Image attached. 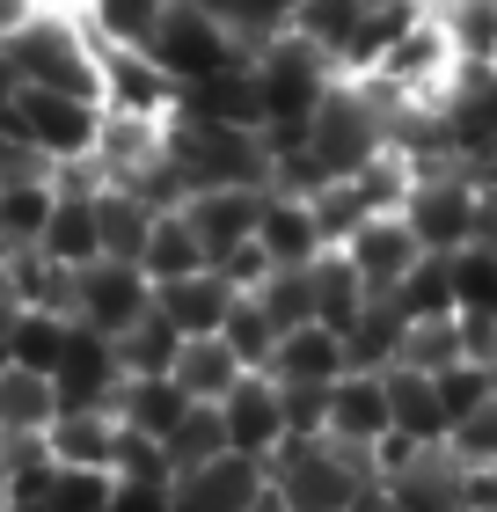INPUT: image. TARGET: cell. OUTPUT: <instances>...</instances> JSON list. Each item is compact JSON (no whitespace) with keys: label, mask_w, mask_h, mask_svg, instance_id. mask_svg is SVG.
Returning <instances> with one entry per match:
<instances>
[{"label":"cell","mask_w":497,"mask_h":512,"mask_svg":"<svg viewBox=\"0 0 497 512\" xmlns=\"http://www.w3.org/2000/svg\"><path fill=\"white\" fill-rule=\"evenodd\" d=\"M0 52H8V66H15V88H59V96L103 103V44L81 22L74 0L37 8L8 44H0Z\"/></svg>","instance_id":"6da1fadb"},{"label":"cell","mask_w":497,"mask_h":512,"mask_svg":"<svg viewBox=\"0 0 497 512\" xmlns=\"http://www.w3.org/2000/svg\"><path fill=\"white\" fill-rule=\"evenodd\" d=\"M249 81H256V110H264V147H300L307 139V118H315V103L329 96V81H337V66H329L307 37H271L249 52Z\"/></svg>","instance_id":"7a4b0ae2"},{"label":"cell","mask_w":497,"mask_h":512,"mask_svg":"<svg viewBox=\"0 0 497 512\" xmlns=\"http://www.w3.org/2000/svg\"><path fill=\"white\" fill-rule=\"evenodd\" d=\"M395 103L381 96L373 81H329V96L315 103V118H307V161H315V176H351V169H366L373 154H388L395 139Z\"/></svg>","instance_id":"3957f363"},{"label":"cell","mask_w":497,"mask_h":512,"mask_svg":"<svg viewBox=\"0 0 497 512\" xmlns=\"http://www.w3.org/2000/svg\"><path fill=\"white\" fill-rule=\"evenodd\" d=\"M271 491L286 512H351L373 491V454L366 447H344V439H286L271 454Z\"/></svg>","instance_id":"277c9868"},{"label":"cell","mask_w":497,"mask_h":512,"mask_svg":"<svg viewBox=\"0 0 497 512\" xmlns=\"http://www.w3.org/2000/svg\"><path fill=\"white\" fill-rule=\"evenodd\" d=\"M169 161L191 191H220V183H264L271 191V147L249 125H198V118H169Z\"/></svg>","instance_id":"5b68a950"},{"label":"cell","mask_w":497,"mask_h":512,"mask_svg":"<svg viewBox=\"0 0 497 512\" xmlns=\"http://www.w3.org/2000/svg\"><path fill=\"white\" fill-rule=\"evenodd\" d=\"M0 125L15 139H30V147L52 161V169H81L88 154H96V132H103V103H81V96H59V88H15L8 110H0Z\"/></svg>","instance_id":"8992f818"},{"label":"cell","mask_w":497,"mask_h":512,"mask_svg":"<svg viewBox=\"0 0 497 512\" xmlns=\"http://www.w3.org/2000/svg\"><path fill=\"white\" fill-rule=\"evenodd\" d=\"M476 213H483V183L468 176V161H424L410 183V205L402 220L417 227L424 256H454L476 242Z\"/></svg>","instance_id":"52a82bcc"},{"label":"cell","mask_w":497,"mask_h":512,"mask_svg":"<svg viewBox=\"0 0 497 512\" xmlns=\"http://www.w3.org/2000/svg\"><path fill=\"white\" fill-rule=\"evenodd\" d=\"M147 52L169 66V81H205V74H227V66H242L249 59V44L227 30L212 8H198V0H169L154 22V37H147Z\"/></svg>","instance_id":"ba28073f"},{"label":"cell","mask_w":497,"mask_h":512,"mask_svg":"<svg viewBox=\"0 0 497 512\" xmlns=\"http://www.w3.org/2000/svg\"><path fill=\"white\" fill-rule=\"evenodd\" d=\"M147 308H154V278L139 264H125V256H96V264L74 271V322L81 330H96V337L117 344Z\"/></svg>","instance_id":"9c48e42d"},{"label":"cell","mask_w":497,"mask_h":512,"mask_svg":"<svg viewBox=\"0 0 497 512\" xmlns=\"http://www.w3.org/2000/svg\"><path fill=\"white\" fill-rule=\"evenodd\" d=\"M169 491H176V512H256V498L271 491V461L227 447V454L198 461V469H183Z\"/></svg>","instance_id":"30bf717a"},{"label":"cell","mask_w":497,"mask_h":512,"mask_svg":"<svg viewBox=\"0 0 497 512\" xmlns=\"http://www.w3.org/2000/svg\"><path fill=\"white\" fill-rule=\"evenodd\" d=\"M337 249L351 256V271L366 278V293H373V300L395 293L402 278H410V271L424 264V242H417V227L402 220V213H373L366 227H351V235H344Z\"/></svg>","instance_id":"8fae6325"},{"label":"cell","mask_w":497,"mask_h":512,"mask_svg":"<svg viewBox=\"0 0 497 512\" xmlns=\"http://www.w3.org/2000/svg\"><path fill=\"white\" fill-rule=\"evenodd\" d=\"M37 249L52 256V264H66V271H81V264H96V256H103L96 176H88V161H81V169H59V205H52V220H44Z\"/></svg>","instance_id":"7c38bea8"},{"label":"cell","mask_w":497,"mask_h":512,"mask_svg":"<svg viewBox=\"0 0 497 512\" xmlns=\"http://www.w3.org/2000/svg\"><path fill=\"white\" fill-rule=\"evenodd\" d=\"M198 242H205V264H227L234 249L256 242V220H264V183H220V191H191L183 198Z\"/></svg>","instance_id":"4fadbf2b"},{"label":"cell","mask_w":497,"mask_h":512,"mask_svg":"<svg viewBox=\"0 0 497 512\" xmlns=\"http://www.w3.org/2000/svg\"><path fill=\"white\" fill-rule=\"evenodd\" d=\"M103 110H132V118H176V81L169 66L139 44H103Z\"/></svg>","instance_id":"5bb4252c"},{"label":"cell","mask_w":497,"mask_h":512,"mask_svg":"<svg viewBox=\"0 0 497 512\" xmlns=\"http://www.w3.org/2000/svg\"><path fill=\"white\" fill-rule=\"evenodd\" d=\"M220 425H227V447L234 454H256L271 461L278 447H286V388H278L271 374H242V388L220 403Z\"/></svg>","instance_id":"9a60e30c"},{"label":"cell","mask_w":497,"mask_h":512,"mask_svg":"<svg viewBox=\"0 0 497 512\" xmlns=\"http://www.w3.org/2000/svg\"><path fill=\"white\" fill-rule=\"evenodd\" d=\"M322 432L329 439H344V447H381V439L395 432V417H388V381L381 374H337L329 381V403H322Z\"/></svg>","instance_id":"2e32d148"},{"label":"cell","mask_w":497,"mask_h":512,"mask_svg":"<svg viewBox=\"0 0 497 512\" xmlns=\"http://www.w3.org/2000/svg\"><path fill=\"white\" fill-rule=\"evenodd\" d=\"M59 410H88V403H110L117 410V388H125V359H117V344L96 337V330H81L74 322V337H66V359H59Z\"/></svg>","instance_id":"e0dca14e"},{"label":"cell","mask_w":497,"mask_h":512,"mask_svg":"<svg viewBox=\"0 0 497 512\" xmlns=\"http://www.w3.org/2000/svg\"><path fill=\"white\" fill-rule=\"evenodd\" d=\"M264 374L278 388H329L337 374H351V359H344V337L329 330V322H300V330H286L271 344Z\"/></svg>","instance_id":"ac0fdd59"},{"label":"cell","mask_w":497,"mask_h":512,"mask_svg":"<svg viewBox=\"0 0 497 512\" xmlns=\"http://www.w3.org/2000/svg\"><path fill=\"white\" fill-rule=\"evenodd\" d=\"M256 249H264V264H271V271H300V264H315V256L329 249V242H322V227H315V205L293 198V191H264Z\"/></svg>","instance_id":"d6986e66"},{"label":"cell","mask_w":497,"mask_h":512,"mask_svg":"<svg viewBox=\"0 0 497 512\" xmlns=\"http://www.w3.org/2000/svg\"><path fill=\"white\" fill-rule=\"evenodd\" d=\"M242 300V286H234L227 271H191V278H169V286H154V308L176 322L183 337H220V322H227V308Z\"/></svg>","instance_id":"ffe728a7"},{"label":"cell","mask_w":497,"mask_h":512,"mask_svg":"<svg viewBox=\"0 0 497 512\" xmlns=\"http://www.w3.org/2000/svg\"><path fill=\"white\" fill-rule=\"evenodd\" d=\"M176 118H198V125H249V132H264V110H256L249 59H242V66H227V74L183 81V88H176Z\"/></svg>","instance_id":"44dd1931"},{"label":"cell","mask_w":497,"mask_h":512,"mask_svg":"<svg viewBox=\"0 0 497 512\" xmlns=\"http://www.w3.org/2000/svg\"><path fill=\"white\" fill-rule=\"evenodd\" d=\"M117 439H125V417L110 403H88V410H59L44 447H52V461H74V469H110Z\"/></svg>","instance_id":"7402d4cb"},{"label":"cell","mask_w":497,"mask_h":512,"mask_svg":"<svg viewBox=\"0 0 497 512\" xmlns=\"http://www.w3.org/2000/svg\"><path fill=\"white\" fill-rule=\"evenodd\" d=\"M66 337H74V315H59V308H15V315H8V330H0V366L59 374Z\"/></svg>","instance_id":"603a6c76"},{"label":"cell","mask_w":497,"mask_h":512,"mask_svg":"<svg viewBox=\"0 0 497 512\" xmlns=\"http://www.w3.org/2000/svg\"><path fill=\"white\" fill-rule=\"evenodd\" d=\"M388 417L410 447H446V403H439V381L417 374V366H388Z\"/></svg>","instance_id":"cb8c5ba5"},{"label":"cell","mask_w":497,"mask_h":512,"mask_svg":"<svg viewBox=\"0 0 497 512\" xmlns=\"http://www.w3.org/2000/svg\"><path fill=\"white\" fill-rule=\"evenodd\" d=\"M176 388L191 395V403H227L234 388H242V352H234L227 337H183V352H176Z\"/></svg>","instance_id":"d4e9b609"},{"label":"cell","mask_w":497,"mask_h":512,"mask_svg":"<svg viewBox=\"0 0 497 512\" xmlns=\"http://www.w3.org/2000/svg\"><path fill=\"white\" fill-rule=\"evenodd\" d=\"M59 417V381L30 366H0V439H44Z\"/></svg>","instance_id":"484cf974"},{"label":"cell","mask_w":497,"mask_h":512,"mask_svg":"<svg viewBox=\"0 0 497 512\" xmlns=\"http://www.w3.org/2000/svg\"><path fill=\"white\" fill-rule=\"evenodd\" d=\"M139 271H147L154 286L205 271V242H198V227H191V213H183V205H161V213H154L147 242H139Z\"/></svg>","instance_id":"4316f807"},{"label":"cell","mask_w":497,"mask_h":512,"mask_svg":"<svg viewBox=\"0 0 497 512\" xmlns=\"http://www.w3.org/2000/svg\"><path fill=\"white\" fill-rule=\"evenodd\" d=\"M183 410H191V395L176 388V374H125V388H117V417L147 439H169Z\"/></svg>","instance_id":"83f0119b"},{"label":"cell","mask_w":497,"mask_h":512,"mask_svg":"<svg viewBox=\"0 0 497 512\" xmlns=\"http://www.w3.org/2000/svg\"><path fill=\"white\" fill-rule=\"evenodd\" d=\"M402 337H410V315L381 293V300H366V315L344 330V359L359 366V374H388V366L402 359Z\"/></svg>","instance_id":"f1b7e54d"},{"label":"cell","mask_w":497,"mask_h":512,"mask_svg":"<svg viewBox=\"0 0 497 512\" xmlns=\"http://www.w3.org/2000/svg\"><path fill=\"white\" fill-rule=\"evenodd\" d=\"M307 278H315V322H329V330L344 337L351 322L366 315V300H373V293H366V278L351 271V256H344V249H322L315 264H307Z\"/></svg>","instance_id":"f546056e"},{"label":"cell","mask_w":497,"mask_h":512,"mask_svg":"<svg viewBox=\"0 0 497 512\" xmlns=\"http://www.w3.org/2000/svg\"><path fill=\"white\" fill-rule=\"evenodd\" d=\"M59 205V176H30V183H0V242L8 249H37L44 220Z\"/></svg>","instance_id":"4dcf8cb0"},{"label":"cell","mask_w":497,"mask_h":512,"mask_svg":"<svg viewBox=\"0 0 497 512\" xmlns=\"http://www.w3.org/2000/svg\"><path fill=\"white\" fill-rule=\"evenodd\" d=\"M446 278H454V315L497 322V249L490 242L454 249V256H446Z\"/></svg>","instance_id":"1f68e13d"},{"label":"cell","mask_w":497,"mask_h":512,"mask_svg":"<svg viewBox=\"0 0 497 512\" xmlns=\"http://www.w3.org/2000/svg\"><path fill=\"white\" fill-rule=\"evenodd\" d=\"M81 22L96 30V44H139L147 52V37H154V22L169 0H74Z\"/></svg>","instance_id":"d6a6232c"},{"label":"cell","mask_w":497,"mask_h":512,"mask_svg":"<svg viewBox=\"0 0 497 512\" xmlns=\"http://www.w3.org/2000/svg\"><path fill=\"white\" fill-rule=\"evenodd\" d=\"M176 352H183V330H176L161 308H147L125 337H117V359H125V374H169Z\"/></svg>","instance_id":"836d02e7"},{"label":"cell","mask_w":497,"mask_h":512,"mask_svg":"<svg viewBox=\"0 0 497 512\" xmlns=\"http://www.w3.org/2000/svg\"><path fill=\"white\" fill-rule=\"evenodd\" d=\"M359 15H366V0H300L293 37H307L329 66H337V59H344V44H351V30H359Z\"/></svg>","instance_id":"e575fe53"},{"label":"cell","mask_w":497,"mask_h":512,"mask_svg":"<svg viewBox=\"0 0 497 512\" xmlns=\"http://www.w3.org/2000/svg\"><path fill=\"white\" fill-rule=\"evenodd\" d=\"M198 8H212V15H220L227 30L256 52V44H271V37H286V30H293L300 0H198Z\"/></svg>","instance_id":"d590c367"},{"label":"cell","mask_w":497,"mask_h":512,"mask_svg":"<svg viewBox=\"0 0 497 512\" xmlns=\"http://www.w3.org/2000/svg\"><path fill=\"white\" fill-rule=\"evenodd\" d=\"M249 293H256V308L278 322V337L300 330V322H315V278H307V264L300 271H264Z\"/></svg>","instance_id":"8d00e7d4"},{"label":"cell","mask_w":497,"mask_h":512,"mask_svg":"<svg viewBox=\"0 0 497 512\" xmlns=\"http://www.w3.org/2000/svg\"><path fill=\"white\" fill-rule=\"evenodd\" d=\"M169 447V461H176V476L183 469H198V461H212V454H227V425H220V403H191L183 410V425L161 439Z\"/></svg>","instance_id":"74e56055"},{"label":"cell","mask_w":497,"mask_h":512,"mask_svg":"<svg viewBox=\"0 0 497 512\" xmlns=\"http://www.w3.org/2000/svg\"><path fill=\"white\" fill-rule=\"evenodd\" d=\"M220 337L234 344V352H242V366H249V374H264V359H271V344H278V322H271L264 308H256V293H242V300L227 308Z\"/></svg>","instance_id":"f35d334b"},{"label":"cell","mask_w":497,"mask_h":512,"mask_svg":"<svg viewBox=\"0 0 497 512\" xmlns=\"http://www.w3.org/2000/svg\"><path fill=\"white\" fill-rule=\"evenodd\" d=\"M388 300H395L410 322H417V315H454V278H446V256H424V264L402 278Z\"/></svg>","instance_id":"ab89813d"},{"label":"cell","mask_w":497,"mask_h":512,"mask_svg":"<svg viewBox=\"0 0 497 512\" xmlns=\"http://www.w3.org/2000/svg\"><path fill=\"white\" fill-rule=\"evenodd\" d=\"M110 498H117L110 469H74V461H59L52 498H44V505H59V512H110Z\"/></svg>","instance_id":"60d3db41"},{"label":"cell","mask_w":497,"mask_h":512,"mask_svg":"<svg viewBox=\"0 0 497 512\" xmlns=\"http://www.w3.org/2000/svg\"><path fill=\"white\" fill-rule=\"evenodd\" d=\"M446 454H454L461 469H476V461H497V395L446 425Z\"/></svg>","instance_id":"b9f144b4"},{"label":"cell","mask_w":497,"mask_h":512,"mask_svg":"<svg viewBox=\"0 0 497 512\" xmlns=\"http://www.w3.org/2000/svg\"><path fill=\"white\" fill-rule=\"evenodd\" d=\"M439 403H446V425H454V417H468L476 403H490V366L483 359H454V366H439Z\"/></svg>","instance_id":"7bdbcfd3"},{"label":"cell","mask_w":497,"mask_h":512,"mask_svg":"<svg viewBox=\"0 0 497 512\" xmlns=\"http://www.w3.org/2000/svg\"><path fill=\"white\" fill-rule=\"evenodd\" d=\"M454 469H461V461H454ZM461 512H497V461L461 469Z\"/></svg>","instance_id":"ee69618b"},{"label":"cell","mask_w":497,"mask_h":512,"mask_svg":"<svg viewBox=\"0 0 497 512\" xmlns=\"http://www.w3.org/2000/svg\"><path fill=\"white\" fill-rule=\"evenodd\" d=\"M37 8H52V0H0V44H8V37H15Z\"/></svg>","instance_id":"f6af8a7d"},{"label":"cell","mask_w":497,"mask_h":512,"mask_svg":"<svg viewBox=\"0 0 497 512\" xmlns=\"http://www.w3.org/2000/svg\"><path fill=\"white\" fill-rule=\"evenodd\" d=\"M351 512H388V491H381V483H373V491H366L359 505H351Z\"/></svg>","instance_id":"bcb514c9"},{"label":"cell","mask_w":497,"mask_h":512,"mask_svg":"<svg viewBox=\"0 0 497 512\" xmlns=\"http://www.w3.org/2000/svg\"><path fill=\"white\" fill-rule=\"evenodd\" d=\"M8 96H15V66H8V52H0V110H8Z\"/></svg>","instance_id":"7dc6e473"},{"label":"cell","mask_w":497,"mask_h":512,"mask_svg":"<svg viewBox=\"0 0 497 512\" xmlns=\"http://www.w3.org/2000/svg\"><path fill=\"white\" fill-rule=\"evenodd\" d=\"M15 512H59V505H44V498H37V505H15Z\"/></svg>","instance_id":"c3c4849f"},{"label":"cell","mask_w":497,"mask_h":512,"mask_svg":"<svg viewBox=\"0 0 497 512\" xmlns=\"http://www.w3.org/2000/svg\"><path fill=\"white\" fill-rule=\"evenodd\" d=\"M490 395H497V359H490Z\"/></svg>","instance_id":"681fc988"},{"label":"cell","mask_w":497,"mask_h":512,"mask_svg":"<svg viewBox=\"0 0 497 512\" xmlns=\"http://www.w3.org/2000/svg\"><path fill=\"white\" fill-rule=\"evenodd\" d=\"M0 505H8V476H0Z\"/></svg>","instance_id":"f907efd6"},{"label":"cell","mask_w":497,"mask_h":512,"mask_svg":"<svg viewBox=\"0 0 497 512\" xmlns=\"http://www.w3.org/2000/svg\"><path fill=\"white\" fill-rule=\"evenodd\" d=\"M0 512H15V505H0Z\"/></svg>","instance_id":"816d5d0a"}]
</instances>
